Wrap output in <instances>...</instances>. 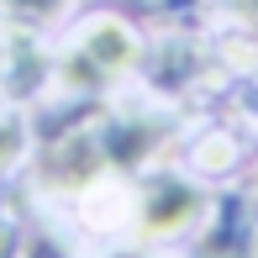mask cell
Masks as SVG:
<instances>
[{"label": "cell", "instance_id": "1", "mask_svg": "<svg viewBox=\"0 0 258 258\" xmlns=\"http://www.w3.org/2000/svg\"><path fill=\"white\" fill-rule=\"evenodd\" d=\"M163 126L153 121H116V116H95V121L63 132L58 143L42 153V184L48 190H79L95 184L105 169H132L158 148Z\"/></svg>", "mask_w": 258, "mask_h": 258}, {"label": "cell", "instance_id": "2", "mask_svg": "<svg viewBox=\"0 0 258 258\" xmlns=\"http://www.w3.org/2000/svg\"><path fill=\"white\" fill-rule=\"evenodd\" d=\"M132 58H137L132 32L116 27V21H100V27H90L85 37L74 42V53L63 58V79L74 90H95V85H105V79H116Z\"/></svg>", "mask_w": 258, "mask_h": 258}, {"label": "cell", "instance_id": "3", "mask_svg": "<svg viewBox=\"0 0 258 258\" xmlns=\"http://www.w3.org/2000/svg\"><path fill=\"white\" fill-rule=\"evenodd\" d=\"M195 206H201V195H195L190 184L158 179L153 190H148V201H143V227L148 232H174V227H184V221L195 216Z\"/></svg>", "mask_w": 258, "mask_h": 258}, {"label": "cell", "instance_id": "4", "mask_svg": "<svg viewBox=\"0 0 258 258\" xmlns=\"http://www.w3.org/2000/svg\"><path fill=\"white\" fill-rule=\"evenodd\" d=\"M0 258H63V248H58L48 232L0 216Z\"/></svg>", "mask_w": 258, "mask_h": 258}, {"label": "cell", "instance_id": "5", "mask_svg": "<svg viewBox=\"0 0 258 258\" xmlns=\"http://www.w3.org/2000/svg\"><path fill=\"white\" fill-rule=\"evenodd\" d=\"M0 6H6L21 27H42V21H53L58 11H63V0H0Z\"/></svg>", "mask_w": 258, "mask_h": 258}, {"label": "cell", "instance_id": "6", "mask_svg": "<svg viewBox=\"0 0 258 258\" xmlns=\"http://www.w3.org/2000/svg\"><path fill=\"white\" fill-rule=\"evenodd\" d=\"M16 148H21V126L16 121H0V169L16 158Z\"/></svg>", "mask_w": 258, "mask_h": 258}, {"label": "cell", "instance_id": "7", "mask_svg": "<svg viewBox=\"0 0 258 258\" xmlns=\"http://www.w3.org/2000/svg\"><path fill=\"white\" fill-rule=\"evenodd\" d=\"M232 6H237V16L248 21V27L258 32V0H232Z\"/></svg>", "mask_w": 258, "mask_h": 258}]
</instances>
